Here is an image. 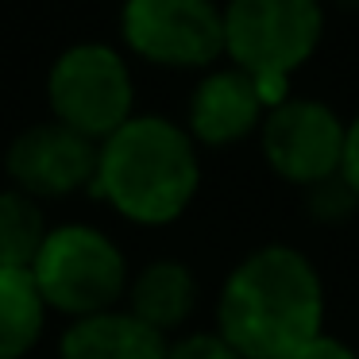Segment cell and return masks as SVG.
<instances>
[{"label": "cell", "instance_id": "1", "mask_svg": "<svg viewBox=\"0 0 359 359\" xmlns=\"http://www.w3.org/2000/svg\"><path fill=\"white\" fill-rule=\"evenodd\" d=\"M325 286L309 255L266 243L232 266L217 302V332L243 359H294L325 332Z\"/></svg>", "mask_w": 359, "mask_h": 359}, {"label": "cell", "instance_id": "2", "mask_svg": "<svg viewBox=\"0 0 359 359\" xmlns=\"http://www.w3.org/2000/svg\"><path fill=\"white\" fill-rule=\"evenodd\" d=\"M201 186L197 143L163 116H132L101 143L93 189L135 224H170Z\"/></svg>", "mask_w": 359, "mask_h": 359}, {"label": "cell", "instance_id": "3", "mask_svg": "<svg viewBox=\"0 0 359 359\" xmlns=\"http://www.w3.org/2000/svg\"><path fill=\"white\" fill-rule=\"evenodd\" d=\"M325 8L320 0H228L224 55L236 70L255 78L266 109L290 97V74H297L320 47Z\"/></svg>", "mask_w": 359, "mask_h": 359}, {"label": "cell", "instance_id": "4", "mask_svg": "<svg viewBox=\"0 0 359 359\" xmlns=\"http://www.w3.org/2000/svg\"><path fill=\"white\" fill-rule=\"evenodd\" d=\"M32 274L43 302L74 317H93V313L112 309L128 282L120 248L104 232L86 224H66L47 232V243Z\"/></svg>", "mask_w": 359, "mask_h": 359}, {"label": "cell", "instance_id": "5", "mask_svg": "<svg viewBox=\"0 0 359 359\" xmlns=\"http://www.w3.org/2000/svg\"><path fill=\"white\" fill-rule=\"evenodd\" d=\"M50 109L58 124L86 140H109L132 120V74L124 58L101 43L70 47L50 70Z\"/></svg>", "mask_w": 359, "mask_h": 359}, {"label": "cell", "instance_id": "6", "mask_svg": "<svg viewBox=\"0 0 359 359\" xmlns=\"http://www.w3.org/2000/svg\"><path fill=\"white\" fill-rule=\"evenodd\" d=\"M124 43L170 70H201L224 55V8L217 0H124Z\"/></svg>", "mask_w": 359, "mask_h": 359}, {"label": "cell", "instance_id": "7", "mask_svg": "<svg viewBox=\"0 0 359 359\" xmlns=\"http://www.w3.org/2000/svg\"><path fill=\"white\" fill-rule=\"evenodd\" d=\"M348 124L336 116L332 104L313 97H286L263 116L259 143L271 170L290 186H317L340 174Z\"/></svg>", "mask_w": 359, "mask_h": 359}, {"label": "cell", "instance_id": "8", "mask_svg": "<svg viewBox=\"0 0 359 359\" xmlns=\"http://www.w3.org/2000/svg\"><path fill=\"white\" fill-rule=\"evenodd\" d=\"M97 147L81 132L66 124H43L24 132L8 151V174L39 197H58L74 194L81 186H93L97 174Z\"/></svg>", "mask_w": 359, "mask_h": 359}, {"label": "cell", "instance_id": "9", "mask_svg": "<svg viewBox=\"0 0 359 359\" xmlns=\"http://www.w3.org/2000/svg\"><path fill=\"white\" fill-rule=\"evenodd\" d=\"M266 112L271 109H266L255 78H248L236 66L212 70L197 81L194 97H189V135L205 147H232L263 128Z\"/></svg>", "mask_w": 359, "mask_h": 359}, {"label": "cell", "instance_id": "10", "mask_svg": "<svg viewBox=\"0 0 359 359\" xmlns=\"http://www.w3.org/2000/svg\"><path fill=\"white\" fill-rule=\"evenodd\" d=\"M166 351L170 344L163 332L143 325L135 313L116 309L78 317L62 336V359H166Z\"/></svg>", "mask_w": 359, "mask_h": 359}, {"label": "cell", "instance_id": "11", "mask_svg": "<svg viewBox=\"0 0 359 359\" xmlns=\"http://www.w3.org/2000/svg\"><path fill=\"white\" fill-rule=\"evenodd\" d=\"M194 305H197V282L189 274V266L178 263V259H158L132 282V309L128 313H135L143 325L166 336L178 325H186Z\"/></svg>", "mask_w": 359, "mask_h": 359}, {"label": "cell", "instance_id": "12", "mask_svg": "<svg viewBox=\"0 0 359 359\" xmlns=\"http://www.w3.org/2000/svg\"><path fill=\"white\" fill-rule=\"evenodd\" d=\"M43 302L32 271L0 266V359H20L43 332Z\"/></svg>", "mask_w": 359, "mask_h": 359}, {"label": "cell", "instance_id": "13", "mask_svg": "<svg viewBox=\"0 0 359 359\" xmlns=\"http://www.w3.org/2000/svg\"><path fill=\"white\" fill-rule=\"evenodd\" d=\"M47 243L43 212L24 194H0V266L4 271H32Z\"/></svg>", "mask_w": 359, "mask_h": 359}, {"label": "cell", "instance_id": "14", "mask_svg": "<svg viewBox=\"0 0 359 359\" xmlns=\"http://www.w3.org/2000/svg\"><path fill=\"white\" fill-rule=\"evenodd\" d=\"M305 212L317 224H344L359 212V194L348 186L344 174H332V178L305 189Z\"/></svg>", "mask_w": 359, "mask_h": 359}, {"label": "cell", "instance_id": "15", "mask_svg": "<svg viewBox=\"0 0 359 359\" xmlns=\"http://www.w3.org/2000/svg\"><path fill=\"white\" fill-rule=\"evenodd\" d=\"M166 359H243L220 332H194L186 340L170 344Z\"/></svg>", "mask_w": 359, "mask_h": 359}, {"label": "cell", "instance_id": "16", "mask_svg": "<svg viewBox=\"0 0 359 359\" xmlns=\"http://www.w3.org/2000/svg\"><path fill=\"white\" fill-rule=\"evenodd\" d=\"M294 359H359L351 344H344L340 336H328V332H317Z\"/></svg>", "mask_w": 359, "mask_h": 359}, {"label": "cell", "instance_id": "17", "mask_svg": "<svg viewBox=\"0 0 359 359\" xmlns=\"http://www.w3.org/2000/svg\"><path fill=\"white\" fill-rule=\"evenodd\" d=\"M340 174L348 178V186L359 194V116L348 124V140H344V166Z\"/></svg>", "mask_w": 359, "mask_h": 359}, {"label": "cell", "instance_id": "18", "mask_svg": "<svg viewBox=\"0 0 359 359\" xmlns=\"http://www.w3.org/2000/svg\"><path fill=\"white\" fill-rule=\"evenodd\" d=\"M340 8H348V12H359V0H336Z\"/></svg>", "mask_w": 359, "mask_h": 359}]
</instances>
